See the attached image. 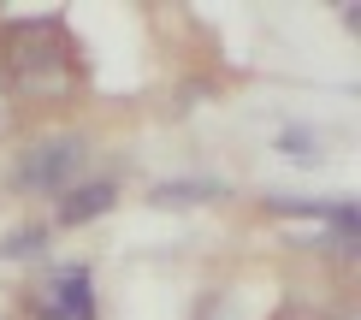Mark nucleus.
Wrapping results in <instances>:
<instances>
[{
	"label": "nucleus",
	"instance_id": "nucleus-4",
	"mask_svg": "<svg viewBox=\"0 0 361 320\" xmlns=\"http://www.w3.org/2000/svg\"><path fill=\"white\" fill-rule=\"evenodd\" d=\"M101 208H113V184H83V190H66L59 196V220H95Z\"/></svg>",
	"mask_w": 361,
	"mask_h": 320
},
{
	"label": "nucleus",
	"instance_id": "nucleus-2",
	"mask_svg": "<svg viewBox=\"0 0 361 320\" xmlns=\"http://www.w3.org/2000/svg\"><path fill=\"white\" fill-rule=\"evenodd\" d=\"M89 148L78 131H59V136H42V143H30L18 160H12V184L24 196H66L78 190V172H83Z\"/></svg>",
	"mask_w": 361,
	"mask_h": 320
},
{
	"label": "nucleus",
	"instance_id": "nucleus-1",
	"mask_svg": "<svg viewBox=\"0 0 361 320\" xmlns=\"http://www.w3.org/2000/svg\"><path fill=\"white\" fill-rule=\"evenodd\" d=\"M6 71L24 95H71L78 89V59H71V42L54 18L6 30Z\"/></svg>",
	"mask_w": 361,
	"mask_h": 320
},
{
	"label": "nucleus",
	"instance_id": "nucleus-6",
	"mask_svg": "<svg viewBox=\"0 0 361 320\" xmlns=\"http://www.w3.org/2000/svg\"><path fill=\"white\" fill-rule=\"evenodd\" d=\"M42 243H48V232H42V225H18V237L0 243V255H36Z\"/></svg>",
	"mask_w": 361,
	"mask_h": 320
},
{
	"label": "nucleus",
	"instance_id": "nucleus-3",
	"mask_svg": "<svg viewBox=\"0 0 361 320\" xmlns=\"http://www.w3.org/2000/svg\"><path fill=\"white\" fill-rule=\"evenodd\" d=\"M36 320H89V267H59L42 279V291L30 297Z\"/></svg>",
	"mask_w": 361,
	"mask_h": 320
},
{
	"label": "nucleus",
	"instance_id": "nucleus-8",
	"mask_svg": "<svg viewBox=\"0 0 361 320\" xmlns=\"http://www.w3.org/2000/svg\"><path fill=\"white\" fill-rule=\"evenodd\" d=\"M338 320H361V314H338Z\"/></svg>",
	"mask_w": 361,
	"mask_h": 320
},
{
	"label": "nucleus",
	"instance_id": "nucleus-5",
	"mask_svg": "<svg viewBox=\"0 0 361 320\" xmlns=\"http://www.w3.org/2000/svg\"><path fill=\"white\" fill-rule=\"evenodd\" d=\"M154 202L160 208H172V202H225V184L219 178H178V184L154 190Z\"/></svg>",
	"mask_w": 361,
	"mask_h": 320
},
{
	"label": "nucleus",
	"instance_id": "nucleus-7",
	"mask_svg": "<svg viewBox=\"0 0 361 320\" xmlns=\"http://www.w3.org/2000/svg\"><path fill=\"white\" fill-rule=\"evenodd\" d=\"M12 131V107H6V89H0V136Z\"/></svg>",
	"mask_w": 361,
	"mask_h": 320
}]
</instances>
